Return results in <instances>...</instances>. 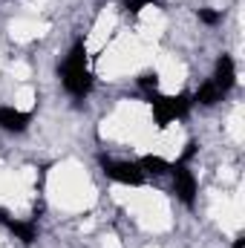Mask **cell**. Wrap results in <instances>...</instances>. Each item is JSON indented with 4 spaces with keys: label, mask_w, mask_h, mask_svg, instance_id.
<instances>
[{
    "label": "cell",
    "mask_w": 245,
    "mask_h": 248,
    "mask_svg": "<svg viewBox=\"0 0 245 248\" xmlns=\"http://www.w3.org/2000/svg\"><path fill=\"white\" fill-rule=\"evenodd\" d=\"M168 173H170V179H173V193H176V199L182 202L184 208H193V205H196V193H199V179H196V173L190 170V162H182V159L170 162Z\"/></svg>",
    "instance_id": "cell-3"
},
{
    "label": "cell",
    "mask_w": 245,
    "mask_h": 248,
    "mask_svg": "<svg viewBox=\"0 0 245 248\" xmlns=\"http://www.w3.org/2000/svg\"><path fill=\"white\" fill-rule=\"evenodd\" d=\"M196 153H199V141H196V139H190V141H184V150L179 153V159H182V162H193V159H196Z\"/></svg>",
    "instance_id": "cell-13"
},
{
    "label": "cell",
    "mask_w": 245,
    "mask_h": 248,
    "mask_svg": "<svg viewBox=\"0 0 245 248\" xmlns=\"http://www.w3.org/2000/svg\"><path fill=\"white\" fill-rule=\"evenodd\" d=\"M58 75H61L63 90L72 98H87L95 87V75L90 69V58H87V44L78 38L72 44V49L66 52L63 63H58Z\"/></svg>",
    "instance_id": "cell-1"
},
{
    "label": "cell",
    "mask_w": 245,
    "mask_h": 248,
    "mask_svg": "<svg viewBox=\"0 0 245 248\" xmlns=\"http://www.w3.org/2000/svg\"><path fill=\"white\" fill-rule=\"evenodd\" d=\"M32 124V113L29 110H17V107H9V104H0V130L3 133H26Z\"/></svg>",
    "instance_id": "cell-7"
},
{
    "label": "cell",
    "mask_w": 245,
    "mask_h": 248,
    "mask_svg": "<svg viewBox=\"0 0 245 248\" xmlns=\"http://www.w3.org/2000/svg\"><path fill=\"white\" fill-rule=\"evenodd\" d=\"M136 84L150 95V93H159V72H141L138 78H136Z\"/></svg>",
    "instance_id": "cell-11"
},
{
    "label": "cell",
    "mask_w": 245,
    "mask_h": 248,
    "mask_svg": "<svg viewBox=\"0 0 245 248\" xmlns=\"http://www.w3.org/2000/svg\"><path fill=\"white\" fill-rule=\"evenodd\" d=\"M150 101V113H153V124L159 130H168L173 122H182L190 116L193 110V101L187 93H179V95H162V93H150L147 95Z\"/></svg>",
    "instance_id": "cell-2"
},
{
    "label": "cell",
    "mask_w": 245,
    "mask_h": 248,
    "mask_svg": "<svg viewBox=\"0 0 245 248\" xmlns=\"http://www.w3.org/2000/svg\"><path fill=\"white\" fill-rule=\"evenodd\" d=\"M222 98H225V95H222V93L216 90V84H214L211 78H208L205 84H199V90H196V93L190 95L193 107H196V104H199V107H216V104H219Z\"/></svg>",
    "instance_id": "cell-8"
},
{
    "label": "cell",
    "mask_w": 245,
    "mask_h": 248,
    "mask_svg": "<svg viewBox=\"0 0 245 248\" xmlns=\"http://www.w3.org/2000/svg\"><path fill=\"white\" fill-rule=\"evenodd\" d=\"M231 248H245V237H243V234H240V237L234 240V246H231Z\"/></svg>",
    "instance_id": "cell-14"
},
{
    "label": "cell",
    "mask_w": 245,
    "mask_h": 248,
    "mask_svg": "<svg viewBox=\"0 0 245 248\" xmlns=\"http://www.w3.org/2000/svg\"><path fill=\"white\" fill-rule=\"evenodd\" d=\"M138 168L144 170V176H165L168 168H170V162L162 159V156H156V153H147V156L138 159Z\"/></svg>",
    "instance_id": "cell-9"
},
{
    "label": "cell",
    "mask_w": 245,
    "mask_h": 248,
    "mask_svg": "<svg viewBox=\"0 0 245 248\" xmlns=\"http://www.w3.org/2000/svg\"><path fill=\"white\" fill-rule=\"evenodd\" d=\"M0 225H3L15 240H20L23 246H35L38 237H41V228H38L35 219H17V217H12L6 208H0Z\"/></svg>",
    "instance_id": "cell-5"
},
{
    "label": "cell",
    "mask_w": 245,
    "mask_h": 248,
    "mask_svg": "<svg viewBox=\"0 0 245 248\" xmlns=\"http://www.w3.org/2000/svg\"><path fill=\"white\" fill-rule=\"evenodd\" d=\"M159 0H124L122 3V12L124 15H138L141 9H147V6H156Z\"/></svg>",
    "instance_id": "cell-12"
},
{
    "label": "cell",
    "mask_w": 245,
    "mask_h": 248,
    "mask_svg": "<svg viewBox=\"0 0 245 248\" xmlns=\"http://www.w3.org/2000/svg\"><path fill=\"white\" fill-rule=\"evenodd\" d=\"M98 165H101V173L110 179V182H119L127 187H141L144 185V170L138 168V162H122V159H107V156H98Z\"/></svg>",
    "instance_id": "cell-4"
},
{
    "label": "cell",
    "mask_w": 245,
    "mask_h": 248,
    "mask_svg": "<svg viewBox=\"0 0 245 248\" xmlns=\"http://www.w3.org/2000/svg\"><path fill=\"white\" fill-rule=\"evenodd\" d=\"M196 17H199V23H205V26H216V23H222V12H219V9H211V6L196 9Z\"/></svg>",
    "instance_id": "cell-10"
},
{
    "label": "cell",
    "mask_w": 245,
    "mask_h": 248,
    "mask_svg": "<svg viewBox=\"0 0 245 248\" xmlns=\"http://www.w3.org/2000/svg\"><path fill=\"white\" fill-rule=\"evenodd\" d=\"M211 81L216 84V90L222 93V95H228L234 87H237V63L231 55H219L216 63H214V75H211Z\"/></svg>",
    "instance_id": "cell-6"
}]
</instances>
